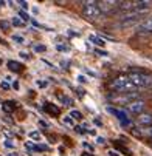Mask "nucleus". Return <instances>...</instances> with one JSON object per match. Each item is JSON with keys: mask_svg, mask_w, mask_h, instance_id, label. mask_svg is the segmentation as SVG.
I'll return each mask as SVG.
<instances>
[{"mask_svg": "<svg viewBox=\"0 0 152 156\" xmlns=\"http://www.w3.org/2000/svg\"><path fill=\"white\" fill-rule=\"evenodd\" d=\"M110 87H112V90H115L118 93H132L135 90V87L129 76H118L117 79H113Z\"/></svg>", "mask_w": 152, "mask_h": 156, "instance_id": "f257e3e1", "label": "nucleus"}, {"mask_svg": "<svg viewBox=\"0 0 152 156\" xmlns=\"http://www.w3.org/2000/svg\"><path fill=\"white\" fill-rule=\"evenodd\" d=\"M130 80H132L135 88H149L152 87V76L147 73H141V71H135L132 74H129Z\"/></svg>", "mask_w": 152, "mask_h": 156, "instance_id": "f03ea898", "label": "nucleus"}, {"mask_svg": "<svg viewBox=\"0 0 152 156\" xmlns=\"http://www.w3.org/2000/svg\"><path fill=\"white\" fill-rule=\"evenodd\" d=\"M82 14L87 20L90 22H96L101 17V11L98 8V2H84V8H82Z\"/></svg>", "mask_w": 152, "mask_h": 156, "instance_id": "7ed1b4c3", "label": "nucleus"}, {"mask_svg": "<svg viewBox=\"0 0 152 156\" xmlns=\"http://www.w3.org/2000/svg\"><path fill=\"white\" fill-rule=\"evenodd\" d=\"M138 91H132V93H120L118 96H112L110 98V102L112 104H130V102H134V101H137L138 99Z\"/></svg>", "mask_w": 152, "mask_h": 156, "instance_id": "20e7f679", "label": "nucleus"}, {"mask_svg": "<svg viewBox=\"0 0 152 156\" xmlns=\"http://www.w3.org/2000/svg\"><path fill=\"white\" fill-rule=\"evenodd\" d=\"M98 8L101 11V14H110L118 8V2H112V0H102L98 2Z\"/></svg>", "mask_w": 152, "mask_h": 156, "instance_id": "39448f33", "label": "nucleus"}, {"mask_svg": "<svg viewBox=\"0 0 152 156\" xmlns=\"http://www.w3.org/2000/svg\"><path fill=\"white\" fill-rule=\"evenodd\" d=\"M144 107H146V104H144V101H141V99H137V101H134V102H130L129 105H127V110H129V113H132V115H141L143 111H144Z\"/></svg>", "mask_w": 152, "mask_h": 156, "instance_id": "423d86ee", "label": "nucleus"}, {"mask_svg": "<svg viewBox=\"0 0 152 156\" xmlns=\"http://www.w3.org/2000/svg\"><path fill=\"white\" fill-rule=\"evenodd\" d=\"M135 25H140V17H121L118 22V28H129Z\"/></svg>", "mask_w": 152, "mask_h": 156, "instance_id": "0eeeda50", "label": "nucleus"}, {"mask_svg": "<svg viewBox=\"0 0 152 156\" xmlns=\"http://www.w3.org/2000/svg\"><path fill=\"white\" fill-rule=\"evenodd\" d=\"M109 111H110L112 115H115V116L120 119V122H121L123 125H130V121H129V118H127V115L124 113V111H120V110L112 108V107H109Z\"/></svg>", "mask_w": 152, "mask_h": 156, "instance_id": "6e6552de", "label": "nucleus"}, {"mask_svg": "<svg viewBox=\"0 0 152 156\" xmlns=\"http://www.w3.org/2000/svg\"><path fill=\"white\" fill-rule=\"evenodd\" d=\"M138 27H140L141 31H149V33H150V31H152V16L143 19V20L140 22V25H138Z\"/></svg>", "mask_w": 152, "mask_h": 156, "instance_id": "1a4fd4ad", "label": "nucleus"}, {"mask_svg": "<svg viewBox=\"0 0 152 156\" xmlns=\"http://www.w3.org/2000/svg\"><path fill=\"white\" fill-rule=\"evenodd\" d=\"M137 122H138L140 125H152V115H149V113H141V115L138 116Z\"/></svg>", "mask_w": 152, "mask_h": 156, "instance_id": "9d476101", "label": "nucleus"}, {"mask_svg": "<svg viewBox=\"0 0 152 156\" xmlns=\"http://www.w3.org/2000/svg\"><path fill=\"white\" fill-rule=\"evenodd\" d=\"M43 110H45L48 115H53V116H59L61 115L59 107H56L54 104H45V105H43Z\"/></svg>", "mask_w": 152, "mask_h": 156, "instance_id": "9b49d317", "label": "nucleus"}, {"mask_svg": "<svg viewBox=\"0 0 152 156\" xmlns=\"http://www.w3.org/2000/svg\"><path fill=\"white\" fill-rule=\"evenodd\" d=\"M8 68L11 71H16V73H20L22 70H24V65L19 63V62H14V60H9L8 62Z\"/></svg>", "mask_w": 152, "mask_h": 156, "instance_id": "f8f14e48", "label": "nucleus"}, {"mask_svg": "<svg viewBox=\"0 0 152 156\" xmlns=\"http://www.w3.org/2000/svg\"><path fill=\"white\" fill-rule=\"evenodd\" d=\"M89 40H90V42H93L95 45H98V47H104V45H106L104 39H102V37H99V36H95V34L89 36Z\"/></svg>", "mask_w": 152, "mask_h": 156, "instance_id": "ddd939ff", "label": "nucleus"}, {"mask_svg": "<svg viewBox=\"0 0 152 156\" xmlns=\"http://www.w3.org/2000/svg\"><path fill=\"white\" fill-rule=\"evenodd\" d=\"M70 118L75 119V121H81L82 119V113H81L79 110H72L70 111Z\"/></svg>", "mask_w": 152, "mask_h": 156, "instance_id": "4468645a", "label": "nucleus"}, {"mask_svg": "<svg viewBox=\"0 0 152 156\" xmlns=\"http://www.w3.org/2000/svg\"><path fill=\"white\" fill-rule=\"evenodd\" d=\"M2 105H3V110L8 111V113L16 108V102H13V101H8V102H5V104H2Z\"/></svg>", "mask_w": 152, "mask_h": 156, "instance_id": "2eb2a0df", "label": "nucleus"}, {"mask_svg": "<svg viewBox=\"0 0 152 156\" xmlns=\"http://www.w3.org/2000/svg\"><path fill=\"white\" fill-rule=\"evenodd\" d=\"M11 23H13L14 27H24V25H25V22L22 20L20 17H13V20H11Z\"/></svg>", "mask_w": 152, "mask_h": 156, "instance_id": "dca6fc26", "label": "nucleus"}, {"mask_svg": "<svg viewBox=\"0 0 152 156\" xmlns=\"http://www.w3.org/2000/svg\"><path fill=\"white\" fill-rule=\"evenodd\" d=\"M59 99L64 102V105H67V107H70V105L73 104V101H72L70 98H67V96H62V94H59Z\"/></svg>", "mask_w": 152, "mask_h": 156, "instance_id": "f3484780", "label": "nucleus"}, {"mask_svg": "<svg viewBox=\"0 0 152 156\" xmlns=\"http://www.w3.org/2000/svg\"><path fill=\"white\" fill-rule=\"evenodd\" d=\"M34 51L36 53H45L47 51V47L45 45H34Z\"/></svg>", "mask_w": 152, "mask_h": 156, "instance_id": "a211bd4d", "label": "nucleus"}, {"mask_svg": "<svg viewBox=\"0 0 152 156\" xmlns=\"http://www.w3.org/2000/svg\"><path fill=\"white\" fill-rule=\"evenodd\" d=\"M30 138H31V139H36V141H40L42 136H40L39 131H31V133H30Z\"/></svg>", "mask_w": 152, "mask_h": 156, "instance_id": "6ab92c4d", "label": "nucleus"}, {"mask_svg": "<svg viewBox=\"0 0 152 156\" xmlns=\"http://www.w3.org/2000/svg\"><path fill=\"white\" fill-rule=\"evenodd\" d=\"M19 17L24 20V22H28V20H30V16H28V12H25V11H20V12H19Z\"/></svg>", "mask_w": 152, "mask_h": 156, "instance_id": "aec40b11", "label": "nucleus"}, {"mask_svg": "<svg viewBox=\"0 0 152 156\" xmlns=\"http://www.w3.org/2000/svg\"><path fill=\"white\" fill-rule=\"evenodd\" d=\"M13 40L16 42V43H20V45H22V43H25V39L24 37H22V36H13Z\"/></svg>", "mask_w": 152, "mask_h": 156, "instance_id": "412c9836", "label": "nucleus"}, {"mask_svg": "<svg viewBox=\"0 0 152 156\" xmlns=\"http://www.w3.org/2000/svg\"><path fill=\"white\" fill-rule=\"evenodd\" d=\"M36 85L43 88V87H47V82H43V80H37V82H36Z\"/></svg>", "mask_w": 152, "mask_h": 156, "instance_id": "4be33fe9", "label": "nucleus"}, {"mask_svg": "<svg viewBox=\"0 0 152 156\" xmlns=\"http://www.w3.org/2000/svg\"><path fill=\"white\" fill-rule=\"evenodd\" d=\"M57 50H59V51H67L69 47H65V45H57Z\"/></svg>", "mask_w": 152, "mask_h": 156, "instance_id": "5701e85b", "label": "nucleus"}, {"mask_svg": "<svg viewBox=\"0 0 152 156\" xmlns=\"http://www.w3.org/2000/svg\"><path fill=\"white\" fill-rule=\"evenodd\" d=\"M19 5H20L22 8H24V9H27V8H28V3H27V2H19Z\"/></svg>", "mask_w": 152, "mask_h": 156, "instance_id": "b1692460", "label": "nucleus"}, {"mask_svg": "<svg viewBox=\"0 0 152 156\" xmlns=\"http://www.w3.org/2000/svg\"><path fill=\"white\" fill-rule=\"evenodd\" d=\"M20 57H24V59H28L30 56H28V53H25V51H22V53H20Z\"/></svg>", "mask_w": 152, "mask_h": 156, "instance_id": "393cba45", "label": "nucleus"}, {"mask_svg": "<svg viewBox=\"0 0 152 156\" xmlns=\"http://www.w3.org/2000/svg\"><path fill=\"white\" fill-rule=\"evenodd\" d=\"M96 54H99V56H106L107 53H106V51H101V50H96Z\"/></svg>", "mask_w": 152, "mask_h": 156, "instance_id": "a878e982", "label": "nucleus"}, {"mask_svg": "<svg viewBox=\"0 0 152 156\" xmlns=\"http://www.w3.org/2000/svg\"><path fill=\"white\" fill-rule=\"evenodd\" d=\"M96 142H98V144H101V145H102V144H104V142H106V141H104V138H98V139H96Z\"/></svg>", "mask_w": 152, "mask_h": 156, "instance_id": "bb28decb", "label": "nucleus"}, {"mask_svg": "<svg viewBox=\"0 0 152 156\" xmlns=\"http://www.w3.org/2000/svg\"><path fill=\"white\" fill-rule=\"evenodd\" d=\"M109 156H118V153L113 151V150H110V151H109Z\"/></svg>", "mask_w": 152, "mask_h": 156, "instance_id": "cd10ccee", "label": "nucleus"}, {"mask_svg": "<svg viewBox=\"0 0 152 156\" xmlns=\"http://www.w3.org/2000/svg\"><path fill=\"white\" fill-rule=\"evenodd\" d=\"M64 122H65V124H72V118H65Z\"/></svg>", "mask_w": 152, "mask_h": 156, "instance_id": "c85d7f7f", "label": "nucleus"}, {"mask_svg": "<svg viewBox=\"0 0 152 156\" xmlns=\"http://www.w3.org/2000/svg\"><path fill=\"white\" fill-rule=\"evenodd\" d=\"M5 145H6V147H14V144H13V142H9V141H6V142H5Z\"/></svg>", "mask_w": 152, "mask_h": 156, "instance_id": "c756f323", "label": "nucleus"}, {"mask_svg": "<svg viewBox=\"0 0 152 156\" xmlns=\"http://www.w3.org/2000/svg\"><path fill=\"white\" fill-rule=\"evenodd\" d=\"M2 87H3V88H8V87H9V85H8V83H6V82H2Z\"/></svg>", "mask_w": 152, "mask_h": 156, "instance_id": "7c9ffc66", "label": "nucleus"}, {"mask_svg": "<svg viewBox=\"0 0 152 156\" xmlns=\"http://www.w3.org/2000/svg\"><path fill=\"white\" fill-rule=\"evenodd\" d=\"M82 156H93V154H87V153H84V154H82Z\"/></svg>", "mask_w": 152, "mask_h": 156, "instance_id": "2f4dec72", "label": "nucleus"}, {"mask_svg": "<svg viewBox=\"0 0 152 156\" xmlns=\"http://www.w3.org/2000/svg\"><path fill=\"white\" fill-rule=\"evenodd\" d=\"M2 5H3V2H0V6H2Z\"/></svg>", "mask_w": 152, "mask_h": 156, "instance_id": "473e14b6", "label": "nucleus"}, {"mask_svg": "<svg viewBox=\"0 0 152 156\" xmlns=\"http://www.w3.org/2000/svg\"><path fill=\"white\" fill-rule=\"evenodd\" d=\"M0 104H2V99H0Z\"/></svg>", "mask_w": 152, "mask_h": 156, "instance_id": "72a5a7b5", "label": "nucleus"}]
</instances>
